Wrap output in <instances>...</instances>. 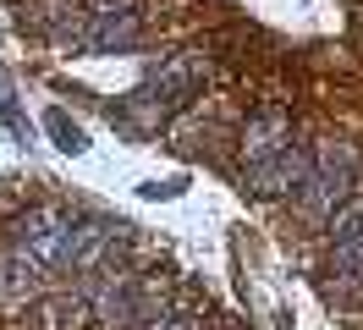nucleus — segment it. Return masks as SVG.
Wrapping results in <instances>:
<instances>
[{"mask_svg":"<svg viewBox=\"0 0 363 330\" xmlns=\"http://www.w3.org/2000/svg\"><path fill=\"white\" fill-rule=\"evenodd\" d=\"M308 165H314V154L308 149H286V154H275L270 165H253L248 171V187L259 198H281V193H297L303 182H308Z\"/></svg>","mask_w":363,"mask_h":330,"instance_id":"6e6552de","label":"nucleus"},{"mask_svg":"<svg viewBox=\"0 0 363 330\" xmlns=\"http://www.w3.org/2000/svg\"><path fill=\"white\" fill-rule=\"evenodd\" d=\"M77 226L83 220L67 215L61 204H33L23 220H17V264L33 270V275H67L77 270Z\"/></svg>","mask_w":363,"mask_h":330,"instance_id":"f257e3e1","label":"nucleus"},{"mask_svg":"<svg viewBox=\"0 0 363 330\" xmlns=\"http://www.w3.org/2000/svg\"><path fill=\"white\" fill-rule=\"evenodd\" d=\"M149 330H204V314H193V308H182V314H165V319H155Z\"/></svg>","mask_w":363,"mask_h":330,"instance_id":"f8f14e48","label":"nucleus"},{"mask_svg":"<svg viewBox=\"0 0 363 330\" xmlns=\"http://www.w3.org/2000/svg\"><path fill=\"white\" fill-rule=\"evenodd\" d=\"M358 226H363V198H358V204H341L336 215H330V237L341 242V237H352Z\"/></svg>","mask_w":363,"mask_h":330,"instance_id":"9b49d317","label":"nucleus"},{"mask_svg":"<svg viewBox=\"0 0 363 330\" xmlns=\"http://www.w3.org/2000/svg\"><path fill=\"white\" fill-rule=\"evenodd\" d=\"M292 149V116L281 105L259 110V116H248V127H242V165H270L275 154Z\"/></svg>","mask_w":363,"mask_h":330,"instance_id":"7ed1b4c3","label":"nucleus"},{"mask_svg":"<svg viewBox=\"0 0 363 330\" xmlns=\"http://www.w3.org/2000/svg\"><path fill=\"white\" fill-rule=\"evenodd\" d=\"M89 0H33L23 11V28L45 33V39H61V44H77L83 28H89Z\"/></svg>","mask_w":363,"mask_h":330,"instance_id":"39448f33","label":"nucleus"},{"mask_svg":"<svg viewBox=\"0 0 363 330\" xmlns=\"http://www.w3.org/2000/svg\"><path fill=\"white\" fill-rule=\"evenodd\" d=\"M33 330H83V319H94V308L83 297H72V292H55L45 303H33Z\"/></svg>","mask_w":363,"mask_h":330,"instance_id":"1a4fd4ad","label":"nucleus"},{"mask_svg":"<svg viewBox=\"0 0 363 330\" xmlns=\"http://www.w3.org/2000/svg\"><path fill=\"white\" fill-rule=\"evenodd\" d=\"M45 132L55 138V149H67V154H83V149H89V132L77 127L67 110H45Z\"/></svg>","mask_w":363,"mask_h":330,"instance_id":"9d476101","label":"nucleus"},{"mask_svg":"<svg viewBox=\"0 0 363 330\" xmlns=\"http://www.w3.org/2000/svg\"><path fill=\"white\" fill-rule=\"evenodd\" d=\"M204 77H209V61L199 55V50H182V55H171V61L155 72L149 94H155L165 110H177V105H187V99L204 88Z\"/></svg>","mask_w":363,"mask_h":330,"instance_id":"20e7f679","label":"nucleus"},{"mask_svg":"<svg viewBox=\"0 0 363 330\" xmlns=\"http://www.w3.org/2000/svg\"><path fill=\"white\" fill-rule=\"evenodd\" d=\"M352 182H358V149L352 143H341V138H325L314 149V165H308V182L297 187V204H303V215H336L347 193H352Z\"/></svg>","mask_w":363,"mask_h":330,"instance_id":"f03ea898","label":"nucleus"},{"mask_svg":"<svg viewBox=\"0 0 363 330\" xmlns=\"http://www.w3.org/2000/svg\"><path fill=\"white\" fill-rule=\"evenodd\" d=\"M0 121L17 132V138H28V121L17 116V105H11V88H6V77H0Z\"/></svg>","mask_w":363,"mask_h":330,"instance_id":"ddd939ff","label":"nucleus"},{"mask_svg":"<svg viewBox=\"0 0 363 330\" xmlns=\"http://www.w3.org/2000/svg\"><path fill=\"white\" fill-rule=\"evenodd\" d=\"M121 248H127V226L83 220V226H77V275H111V264H116Z\"/></svg>","mask_w":363,"mask_h":330,"instance_id":"0eeeda50","label":"nucleus"},{"mask_svg":"<svg viewBox=\"0 0 363 330\" xmlns=\"http://www.w3.org/2000/svg\"><path fill=\"white\" fill-rule=\"evenodd\" d=\"M182 193V182L171 176V182H143V198H177Z\"/></svg>","mask_w":363,"mask_h":330,"instance_id":"4468645a","label":"nucleus"},{"mask_svg":"<svg viewBox=\"0 0 363 330\" xmlns=\"http://www.w3.org/2000/svg\"><path fill=\"white\" fill-rule=\"evenodd\" d=\"M138 39H143V17H138V11H99V17H89L77 50H83V55H121V50H133Z\"/></svg>","mask_w":363,"mask_h":330,"instance_id":"423d86ee","label":"nucleus"}]
</instances>
